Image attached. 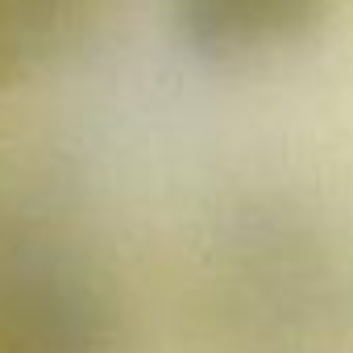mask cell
I'll list each match as a JSON object with an SVG mask.
<instances>
[{
    "label": "cell",
    "mask_w": 353,
    "mask_h": 353,
    "mask_svg": "<svg viewBox=\"0 0 353 353\" xmlns=\"http://www.w3.org/2000/svg\"><path fill=\"white\" fill-rule=\"evenodd\" d=\"M112 303L79 262L26 254L0 270V353H112Z\"/></svg>",
    "instance_id": "obj_1"
},
{
    "label": "cell",
    "mask_w": 353,
    "mask_h": 353,
    "mask_svg": "<svg viewBox=\"0 0 353 353\" xmlns=\"http://www.w3.org/2000/svg\"><path fill=\"white\" fill-rule=\"evenodd\" d=\"M328 0H174L179 42L216 63L287 50L316 34Z\"/></svg>",
    "instance_id": "obj_2"
},
{
    "label": "cell",
    "mask_w": 353,
    "mask_h": 353,
    "mask_svg": "<svg viewBox=\"0 0 353 353\" xmlns=\"http://www.w3.org/2000/svg\"><path fill=\"white\" fill-rule=\"evenodd\" d=\"M79 0H0V79L50 63L79 30Z\"/></svg>",
    "instance_id": "obj_3"
}]
</instances>
